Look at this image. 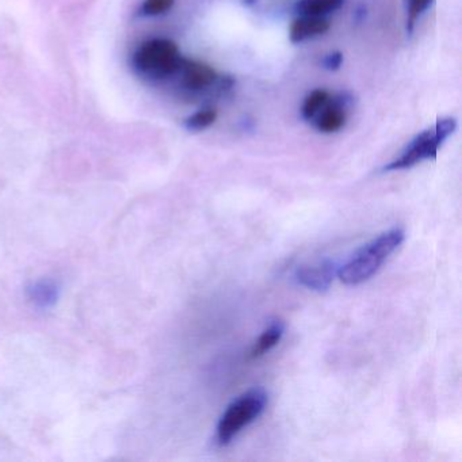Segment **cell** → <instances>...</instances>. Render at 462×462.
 <instances>
[{
	"mask_svg": "<svg viewBox=\"0 0 462 462\" xmlns=\"http://www.w3.org/2000/svg\"><path fill=\"white\" fill-rule=\"evenodd\" d=\"M404 231L389 229L361 248L347 263L337 270V277L346 285H359L369 280L383 266L388 256L402 245Z\"/></svg>",
	"mask_w": 462,
	"mask_h": 462,
	"instance_id": "cell-1",
	"label": "cell"
},
{
	"mask_svg": "<svg viewBox=\"0 0 462 462\" xmlns=\"http://www.w3.org/2000/svg\"><path fill=\"white\" fill-rule=\"evenodd\" d=\"M183 58L171 40L153 39L137 48L132 66L140 75L151 79H164L180 71Z\"/></svg>",
	"mask_w": 462,
	"mask_h": 462,
	"instance_id": "cell-2",
	"label": "cell"
},
{
	"mask_svg": "<svg viewBox=\"0 0 462 462\" xmlns=\"http://www.w3.org/2000/svg\"><path fill=\"white\" fill-rule=\"evenodd\" d=\"M267 405V393L262 388H254L237 397L221 416L217 426V442L228 445L248 424L259 418Z\"/></svg>",
	"mask_w": 462,
	"mask_h": 462,
	"instance_id": "cell-3",
	"label": "cell"
},
{
	"mask_svg": "<svg viewBox=\"0 0 462 462\" xmlns=\"http://www.w3.org/2000/svg\"><path fill=\"white\" fill-rule=\"evenodd\" d=\"M456 128L457 123L454 118H440L432 128L418 134L400 158L383 167V171L411 169L420 162L437 158L440 145L453 134Z\"/></svg>",
	"mask_w": 462,
	"mask_h": 462,
	"instance_id": "cell-4",
	"label": "cell"
},
{
	"mask_svg": "<svg viewBox=\"0 0 462 462\" xmlns=\"http://www.w3.org/2000/svg\"><path fill=\"white\" fill-rule=\"evenodd\" d=\"M337 266L334 261L318 262V263L308 264V266H301L297 269L296 278L302 286L315 291H328L334 281L335 275H337Z\"/></svg>",
	"mask_w": 462,
	"mask_h": 462,
	"instance_id": "cell-5",
	"label": "cell"
},
{
	"mask_svg": "<svg viewBox=\"0 0 462 462\" xmlns=\"http://www.w3.org/2000/svg\"><path fill=\"white\" fill-rule=\"evenodd\" d=\"M178 74L182 77L183 88L191 91L204 90L217 79V74L212 67L201 61L189 60V59H183Z\"/></svg>",
	"mask_w": 462,
	"mask_h": 462,
	"instance_id": "cell-6",
	"label": "cell"
},
{
	"mask_svg": "<svg viewBox=\"0 0 462 462\" xmlns=\"http://www.w3.org/2000/svg\"><path fill=\"white\" fill-rule=\"evenodd\" d=\"M346 123L345 99H328L315 116V126L321 134H334L340 131Z\"/></svg>",
	"mask_w": 462,
	"mask_h": 462,
	"instance_id": "cell-7",
	"label": "cell"
},
{
	"mask_svg": "<svg viewBox=\"0 0 462 462\" xmlns=\"http://www.w3.org/2000/svg\"><path fill=\"white\" fill-rule=\"evenodd\" d=\"M329 31V23L323 17H310L302 15L299 20L294 21L291 26V42L294 44L307 42L315 37L323 36Z\"/></svg>",
	"mask_w": 462,
	"mask_h": 462,
	"instance_id": "cell-8",
	"label": "cell"
},
{
	"mask_svg": "<svg viewBox=\"0 0 462 462\" xmlns=\"http://www.w3.org/2000/svg\"><path fill=\"white\" fill-rule=\"evenodd\" d=\"M59 286L53 281L42 280L28 288V297L36 307L51 308L59 300Z\"/></svg>",
	"mask_w": 462,
	"mask_h": 462,
	"instance_id": "cell-9",
	"label": "cell"
},
{
	"mask_svg": "<svg viewBox=\"0 0 462 462\" xmlns=\"http://www.w3.org/2000/svg\"><path fill=\"white\" fill-rule=\"evenodd\" d=\"M283 332H285V326H283L282 321H273V323L267 327L266 331L256 340L255 345H254L250 354L251 358H259V356L269 353L273 347L278 345L281 337H282Z\"/></svg>",
	"mask_w": 462,
	"mask_h": 462,
	"instance_id": "cell-10",
	"label": "cell"
},
{
	"mask_svg": "<svg viewBox=\"0 0 462 462\" xmlns=\"http://www.w3.org/2000/svg\"><path fill=\"white\" fill-rule=\"evenodd\" d=\"M343 4H345V0H300L296 10L301 15L323 17L328 13L339 10Z\"/></svg>",
	"mask_w": 462,
	"mask_h": 462,
	"instance_id": "cell-11",
	"label": "cell"
},
{
	"mask_svg": "<svg viewBox=\"0 0 462 462\" xmlns=\"http://www.w3.org/2000/svg\"><path fill=\"white\" fill-rule=\"evenodd\" d=\"M329 96L327 91L315 90L307 97L302 105L301 115L304 120L312 121L315 116L320 112L321 107L328 102Z\"/></svg>",
	"mask_w": 462,
	"mask_h": 462,
	"instance_id": "cell-12",
	"label": "cell"
},
{
	"mask_svg": "<svg viewBox=\"0 0 462 462\" xmlns=\"http://www.w3.org/2000/svg\"><path fill=\"white\" fill-rule=\"evenodd\" d=\"M216 120H217V112L215 109L199 110L186 118L185 126L188 131L201 132L213 125Z\"/></svg>",
	"mask_w": 462,
	"mask_h": 462,
	"instance_id": "cell-13",
	"label": "cell"
},
{
	"mask_svg": "<svg viewBox=\"0 0 462 462\" xmlns=\"http://www.w3.org/2000/svg\"><path fill=\"white\" fill-rule=\"evenodd\" d=\"M435 0H407V31L412 33L416 21L431 7Z\"/></svg>",
	"mask_w": 462,
	"mask_h": 462,
	"instance_id": "cell-14",
	"label": "cell"
},
{
	"mask_svg": "<svg viewBox=\"0 0 462 462\" xmlns=\"http://www.w3.org/2000/svg\"><path fill=\"white\" fill-rule=\"evenodd\" d=\"M175 0H144L139 13L143 17H158L170 12L174 6Z\"/></svg>",
	"mask_w": 462,
	"mask_h": 462,
	"instance_id": "cell-15",
	"label": "cell"
},
{
	"mask_svg": "<svg viewBox=\"0 0 462 462\" xmlns=\"http://www.w3.org/2000/svg\"><path fill=\"white\" fill-rule=\"evenodd\" d=\"M343 63V55L340 52L329 53L328 56H326L324 59L323 66L324 69H328V71H337V69H340Z\"/></svg>",
	"mask_w": 462,
	"mask_h": 462,
	"instance_id": "cell-16",
	"label": "cell"
}]
</instances>
